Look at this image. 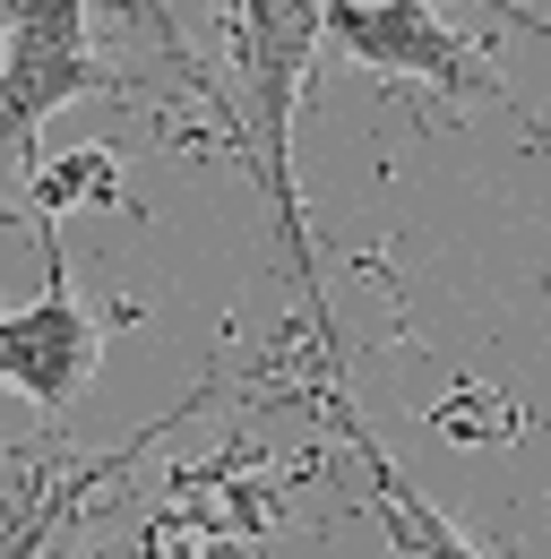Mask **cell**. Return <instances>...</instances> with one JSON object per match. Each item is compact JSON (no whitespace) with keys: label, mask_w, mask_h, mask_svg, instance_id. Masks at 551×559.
<instances>
[{"label":"cell","mask_w":551,"mask_h":559,"mask_svg":"<svg viewBox=\"0 0 551 559\" xmlns=\"http://www.w3.org/2000/svg\"><path fill=\"white\" fill-rule=\"evenodd\" d=\"M9 9H17V0H0V17H9Z\"/></svg>","instance_id":"9c48e42d"},{"label":"cell","mask_w":551,"mask_h":559,"mask_svg":"<svg viewBox=\"0 0 551 559\" xmlns=\"http://www.w3.org/2000/svg\"><path fill=\"white\" fill-rule=\"evenodd\" d=\"M0 26H9L0 35V181H9L61 104L121 95V70L95 52V0H17Z\"/></svg>","instance_id":"7a4b0ae2"},{"label":"cell","mask_w":551,"mask_h":559,"mask_svg":"<svg viewBox=\"0 0 551 559\" xmlns=\"http://www.w3.org/2000/svg\"><path fill=\"white\" fill-rule=\"evenodd\" d=\"M224 35H233V112H242V164L268 199L276 250L302 284V310H310V336L319 361L337 370L344 336L337 310H328V284H319V250H310V224H302V181H293V112H302V86L310 61L328 44V9L319 0H233L224 9Z\"/></svg>","instance_id":"6da1fadb"},{"label":"cell","mask_w":551,"mask_h":559,"mask_svg":"<svg viewBox=\"0 0 551 559\" xmlns=\"http://www.w3.org/2000/svg\"><path fill=\"white\" fill-rule=\"evenodd\" d=\"M95 361H104V328H95V310L69 284L61 224L44 215V293L26 310H0V388H17L44 421H61L86 396Z\"/></svg>","instance_id":"3957f363"},{"label":"cell","mask_w":551,"mask_h":559,"mask_svg":"<svg viewBox=\"0 0 551 559\" xmlns=\"http://www.w3.org/2000/svg\"><path fill=\"white\" fill-rule=\"evenodd\" d=\"M173 559H190V551H173Z\"/></svg>","instance_id":"8fae6325"},{"label":"cell","mask_w":551,"mask_h":559,"mask_svg":"<svg viewBox=\"0 0 551 559\" xmlns=\"http://www.w3.org/2000/svg\"><path fill=\"white\" fill-rule=\"evenodd\" d=\"M207 405V388L199 396H181L173 405V421L181 414H199ZM164 421V430H173ZM146 448V439H138ZM138 448H113V456H95V465H69V456H44V465H26V474H9L0 483V559H61V534H69V516L95 499L104 483H121L138 465Z\"/></svg>","instance_id":"5b68a950"},{"label":"cell","mask_w":551,"mask_h":559,"mask_svg":"<svg viewBox=\"0 0 551 559\" xmlns=\"http://www.w3.org/2000/svg\"><path fill=\"white\" fill-rule=\"evenodd\" d=\"M543 155H551V139H543Z\"/></svg>","instance_id":"7c38bea8"},{"label":"cell","mask_w":551,"mask_h":559,"mask_svg":"<svg viewBox=\"0 0 551 559\" xmlns=\"http://www.w3.org/2000/svg\"><path fill=\"white\" fill-rule=\"evenodd\" d=\"M328 44H337L344 61H362V70H379V78H413V86H431V95H500V104H508L491 52H482L474 35H457L431 0L328 9Z\"/></svg>","instance_id":"277c9868"},{"label":"cell","mask_w":551,"mask_h":559,"mask_svg":"<svg viewBox=\"0 0 551 559\" xmlns=\"http://www.w3.org/2000/svg\"><path fill=\"white\" fill-rule=\"evenodd\" d=\"M319 9H371V0H319Z\"/></svg>","instance_id":"ba28073f"},{"label":"cell","mask_w":551,"mask_h":559,"mask_svg":"<svg viewBox=\"0 0 551 559\" xmlns=\"http://www.w3.org/2000/svg\"><path fill=\"white\" fill-rule=\"evenodd\" d=\"M482 9H500L508 26H526V35H543V44H551V17H543V9H526V0H482Z\"/></svg>","instance_id":"52a82bcc"},{"label":"cell","mask_w":551,"mask_h":559,"mask_svg":"<svg viewBox=\"0 0 551 559\" xmlns=\"http://www.w3.org/2000/svg\"><path fill=\"white\" fill-rule=\"evenodd\" d=\"M328 421H337V439L353 448V465H362V508L379 516L388 551H397V559H482L474 543H466V534H457V525H448V516H439V508H431V499L397 474V456L371 439V421L353 414V396H337V405H328Z\"/></svg>","instance_id":"8992f818"},{"label":"cell","mask_w":551,"mask_h":559,"mask_svg":"<svg viewBox=\"0 0 551 559\" xmlns=\"http://www.w3.org/2000/svg\"><path fill=\"white\" fill-rule=\"evenodd\" d=\"M215 9H233V0H215Z\"/></svg>","instance_id":"30bf717a"}]
</instances>
